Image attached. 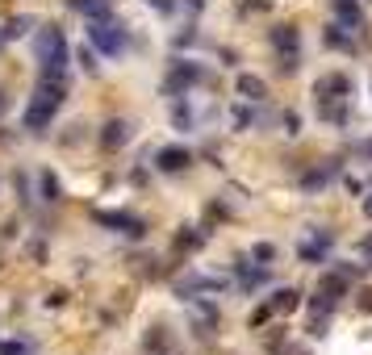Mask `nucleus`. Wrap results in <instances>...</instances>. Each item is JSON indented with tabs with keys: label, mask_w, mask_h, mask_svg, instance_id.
I'll list each match as a JSON object with an SVG mask.
<instances>
[{
	"label": "nucleus",
	"mask_w": 372,
	"mask_h": 355,
	"mask_svg": "<svg viewBox=\"0 0 372 355\" xmlns=\"http://www.w3.org/2000/svg\"><path fill=\"white\" fill-rule=\"evenodd\" d=\"M335 13L343 17V25H352V29L360 33V25H364V17H360V8H356V0H335Z\"/></svg>",
	"instance_id": "6"
},
{
	"label": "nucleus",
	"mask_w": 372,
	"mask_h": 355,
	"mask_svg": "<svg viewBox=\"0 0 372 355\" xmlns=\"http://www.w3.org/2000/svg\"><path fill=\"white\" fill-rule=\"evenodd\" d=\"M239 92L251 96V100H260V96H264V80H255V75H239Z\"/></svg>",
	"instance_id": "8"
},
{
	"label": "nucleus",
	"mask_w": 372,
	"mask_h": 355,
	"mask_svg": "<svg viewBox=\"0 0 372 355\" xmlns=\"http://www.w3.org/2000/svg\"><path fill=\"white\" fill-rule=\"evenodd\" d=\"M272 255H276V251H272L268 243H260V247H255V259H272Z\"/></svg>",
	"instance_id": "10"
},
{
	"label": "nucleus",
	"mask_w": 372,
	"mask_h": 355,
	"mask_svg": "<svg viewBox=\"0 0 372 355\" xmlns=\"http://www.w3.org/2000/svg\"><path fill=\"white\" fill-rule=\"evenodd\" d=\"M314 92H318V96H322V92H348V80H343V75H327V80H318Z\"/></svg>",
	"instance_id": "9"
},
{
	"label": "nucleus",
	"mask_w": 372,
	"mask_h": 355,
	"mask_svg": "<svg viewBox=\"0 0 372 355\" xmlns=\"http://www.w3.org/2000/svg\"><path fill=\"white\" fill-rule=\"evenodd\" d=\"M92 42H96V50H105L109 59L121 54V46H126V38H121L117 25H92Z\"/></svg>",
	"instance_id": "2"
},
{
	"label": "nucleus",
	"mask_w": 372,
	"mask_h": 355,
	"mask_svg": "<svg viewBox=\"0 0 372 355\" xmlns=\"http://www.w3.org/2000/svg\"><path fill=\"white\" fill-rule=\"evenodd\" d=\"M126 138H130V126H126V121H109V126L101 130V146H105V151H117Z\"/></svg>",
	"instance_id": "3"
},
{
	"label": "nucleus",
	"mask_w": 372,
	"mask_h": 355,
	"mask_svg": "<svg viewBox=\"0 0 372 355\" xmlns=\"http://www.w3.org/2000/svg\"><path fill=\"white\" fill-rule=\"evenodd\" d=\"M272 46H281V50L293 59V50H297V29H293V25H281V29H272Z\"/></svg>",
	"instance_id": "5"
},
{
	"label": "nucleus",
	"mask_w": 372,
	"mask_h": 355,
	"mask_svg": "<svg viewBox=\"0 0 372 355\" xmlns=\"http://www.w3.org/2000/svg\"><path fill=\"white\" fill-rule=\"evenodd\" d=\"M75 13H84V17H105L109 13V0H67Z\"/></svg>",
	"instance_id": "7"
},
{
	"label": "nucleus",
	"mask_w": 372,
	"mask_h": 355,
	"mask_svg": "<svg viewBox=\"0 0 372 355\" xmlns=\"http://www.w3.org/2000/svg\"><path fill=\"white\" fill-rule=\"evenodd\" d=\"M184 167H188V151H184V146L159 151V172H184Z\"/></svg>",
	"instance_id": "4"
},
{
	"label": "nucleus",
	"mask_w": 372,
	"mask_h": 355,
	"mask_svg": "<svg viewBox=\"0 0 372 355\" xmlns=\"http://www.w3.org/2000/svg\"><path fill=\"white\" fill-rule=\"evenodd\" d=\"M34 54H38V71H42V80H54V84L67 80V38H63V29H54V25L38 29V38H34Z\"/></svg>",
	"instance_id": "1"
}]
</instances>
